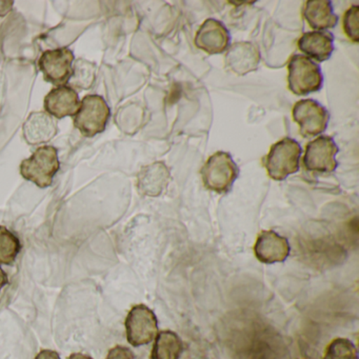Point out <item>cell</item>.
Instances as JSON below:
<instances>
[{"mask_svg":"<svg viewBox=\"0 0 359 359\" xmlns=\"http://www.w3.org/2000/svg\"><path fill=\"white\" fill-rule=\"evenodd\" d=\"M344 29L348 39L355 43L359 41V7L353 6L344 14Z\"/></svg>","mask_w":359,"mask_h":359,"instance_id":"22","label":"cell"},{"mask_svg":"<svg viewBox=\"0 0 359 359\" xmlns=\"http://www.w3.org/2000/svg\"><path fill=\"white\" fill-rule=\"evenodd\" d=\"M8 283H9V278H8L7 273L0 266V291H1V289L6 287Z\"/></svg>","mask_w":359,"mask_h":359,"instance_id":"26","label":"cell"},{"mask_svg":"<svg viewBox=\"0 0 359 359\" xmlns=\"http://www.w3.org/2000/svg\"><path fill=\"white\" fill-rule=\"evenodd\" d=\"M287 83L290 91L296 95H306L319 91L323 86L320 68L304 55H294L290 60Z\"/></svg>","mask_w":359,"mask_h":359,"instance_id":"5","label":"cell"},{"mask_svg":"<svg viewBox=\"0 0 359 359\" xmlns=\"http://www.w3.org/2000/svg\"><path fill=\"white\" fill-rule=\"evenodd\" d=\"M60 169L58 151L52 146L39 147L20 163L22 177L41 189L51 186Z\"/></svg>","mask_w":359,"mask_h":359,"instance_id":"1","label":"cell"},{"mask_svg":"<svg viewBox=\"0 0 359 359\" xmlns=\"http://www.w3.org/2000/svg\"><path fill=\"white\" fill-rule=\"evenodd\" d=\"M300 51L321 62L327 60L334 51V36L332 33L313 31L304 33L298 41Z\"/></svg>","mask_w":359,"mask_h":359,"instance_id":"16","label":"cell"},{"mask_svg":"<svg viewBox=\"0 0 359 359\" xmlns=\"http://www.w3.org/2000/svg\"><path fill=\"white\" fill-rule=\"evenodd\" d=\"M125 325L128 342L133 346L150 344L158 331L156 315L144 304H136L130 310Z\"/></svg>","mask_w":359,"mask_h":359,"instance_id":"6","label":"cell"},{"mask_svg":"<svg viewBox=\"0 0 359 359\" xmlns=\"http://www.w3.org/2000/svg\"><path fill=\"white\" fill-rule=\"evenodd\" d=\"M290 251L291 247L287 239L272 230L262 231L254 245L256 258L266 264L285 262Z\"/></svg>","mask_w":359,"mask_h":359,"instance_id":"10","label":"cell"},{"mask_svg":"<svg viewBox=\"0 0 359 359\" xmlns=\"http://www.w3.org/2000/svg\"><path fill=\"white\" fill-rule=\"evenodd\" d=\"M184 344L177 334L172 331H161L155 337L151 359H180Z\"/></svg>","mask_w":359,"mask_h":359,"instance_id":"18","label":"cell"},{"mask_svg":"<svg viewBox=\"0 0 359 359\" xmlns=\"http://www.w3.org/2000/svg\"><path fill=\"white\" fill-rule=\"evenodd\" d=\"M169 180L170 171L167 165L161 161L152 163L142 168L138 174V190L146 196H159L167 188Z\"/></svg>","mask_w":359,"mask_h":359,"instance_id":"15","label":"cell"},{"mask_svg":"<svg viewBox=\"0 0 359 359\" xmlns=\"http://www.w3.org/2000/svg\"><path fill=\"white\" fill-rule=\"evenodd\" d=\"M20 250V238L9 229L0 226V264H13Z\"/></svg>","mask_w":359,"mask_h":359,"instance_id":"19","label":"cell"},{"mask_svg":"<svg viewBox=\"0 0 359 359\" xmlns=\"http://www.w3.org/2000/svg\"><path fill=\"white\" fill-rule=\"evenodd\" d=\"M111 116L110 107L102 96L87 95L73 116L74 127L85 137H94L106 130Z\"/></svg>","mask_w":359,"mask_h":359,"instance_id":"3","label":"cell"},{"mask_svg":"<svg viewBox=\"0 0 359 359\" xmlns=\"http://www.w3.org/2000/svg\"><path fill=\"white\" fill-rule=\"evenodd\" d=\"M106 359H134V354L127 346H116L109 351Z\"/></svg>","mask_w":359,"mask_h":359,"instance_id":"23","label":"cell"},{"mask_svg":"<svg viewBox=\"0 0 359 359\" xmlns=\"http://www.w3.org/2000/svg\"><path fill=\"white\" fill-rule=\"evenodd\" d=\"M35 359H62L60 354L55 351L52 350H43L37 354Z\"/></svg>","mask_w":359,"mask_h":359,"instance_id":"25","label":"cell"},{"mask_svg":"<svg viewBox=\"0 0 359 359\" xmlns=\"http://www.w3.org/2000/svg\"><path fill=\"white\" fill-rule=\"evenodd\" d=\"M323 359H358V353L351 340L336 338L327 346Z\"/></svg>","mask_w":359,"mask_h":359,"instance_id":"20","label":"cell"},{"mask_svg":"<svg viewBox=\"0 0 359 359\" xmlns=\"http://www.w3.org/2000/svg\"><path fill=\"white\" fill-rule=\"evenodd\" d=\"M230 43L228 29L218 22L210 18L205 20L197 31L195 45L208 54H220L224 52Z\"/></svg>","mask_w":359,"mask_h":359,"instance_id":"12","label":"cell"},{"mask_svg":"<svg viewBox=\"0 0 359 359\" xmlns=\"http://www.w3.org/2000/svg\"><path fill=\"white\" fill-rule=\"evenodd\" d=\"M302 147L292 138L285 137L271 147L264 158V167L272 180H285L299 170Z\"/></svg>","mask_w":359,"mask_h":359,"instance_id":"2","label":"cell"},{"mask_svg":"<svg viewBox=\"0 0 359 359\" xmlns=\"http://www.w3.org/2000/svg\"><path fill=\"white\" fill-rule=\"evenodd\" d=\"M74 54L69 48L47 50L39 60V70L48 83L56 87L66 86L73 75Z\"/></svg>","mask_w":359,"mask_h":359,"instance_id":"7","label":"cell"},{"mask_svg":"<svg viewBox=\"0 0 359 359\" xmlns=\"http://www.w3.org/2000/svg\"><path fill=\"white\" fill-rule=\"evenodd\" d=\"M95 79L94 65L81 60L73 67V75L71 77V88L77 87L81 89H89Z\"/></svg>","mask_w":359,"mask_h":359,"instance_id":"21","label":"cell"},{"mask_svg":"<svg viewBox=\"0 0 359 359\" xmlns=\"http://www.w3.org/2000/svg\"><path fill=\"white\" fill-rule=\"evenodd\" d=\"M14 1L9 0H0V18H5L13 9Z\"/></svg>","mask_w":359,"mask_h":359,"instance_id":"24","label":"cell"},{"mask_svg":"<svg viewBox=\"0 0 359 359\" xmlns=\"http://www.w3.org/2000/svg\"><path fill=\"white\" fill-rule=\"evenodd\" d=\"M57 131V123L47 112L32 113L22 127L25 140L33 146L50 142Z\"/></svg>","mask_w":359,"mask_h":359,"instance_id":"14","label":"cell"},{"mask_svg":"<svg viewBox=\"0 0 359 359\" xmlns=\"http://www.w3.org/2000/svg\"><path fill=\"white\" fill-rule=\"evenodd\" d=\"M338 147L330 136H319L306 144L304 165L308 171L332 173L337 168Z\"/></svg>","mask_w":359,"mask_h":359,"instance_id":"9","label":"cell"},{"mask_svg":"<svg viewBox=\"0 0 359 359\" xmlns=\"http://www.w3.org/2000/svg\"><path fill=\"white\" fill-rule=\"evenodd\" d=\"M79 93L70 86L54 88L47 94L43 102L46 112L57 119L74 116L79 111Z\"/></svg>","mask_w":359,"mask_h":359,"instance_id":"11","label":"cell"},{"mask_svg":"<svg viewBox=\"0 0 359 359\" xmlns=\"http://www.w3.org/2000/svg\"><path fill=\"white\" fill-rule=\"evenodd\" d=\"M69 359H93L89 355L83 354V353H73L70 355Z\"/></svg>","mask_w":359,"mask_h":359,"instance_id":"27","label":"cell"},{"mask_svg":"<svg viewBox=\"0 0 359 359\" xmlns=\"http://www.w3.org/2000/svg\"><path fill=\"white\" fill-rule=\"evenodd\" d=\"M201 173L208 190L222 194L232 189L238 177L239 169L229 153L220 151L208 159Z\"/></svg>","mask_w":359,"mask_h":359,"instance_id":"4","label":"cell"},{"mask_svg":"<svg viewBox=\"0 0 359 359\" xmlns=\"http://www.w3.org/2000/svg\"><path fill=\"white\" fill-rule=\"evenodd\" d=\"M304 15L311 28L314 30L334 28L338 22L331 1L327 0H309L304 8Z\"/></svg>","mask_w":359,"mask_h":359,"instance_id":"17","label":"cell"},{"mask_svg":"<svg viewBox=\"0 0 359 359\" xmlns=\"http://www.w3.org/2000/svg\"><path fill=\"white\" fill-rule=\"evenodd\" d=\"M260 62L258 48L251 43H236L226 54V67L237 75H245L257 70Z\"/></svg>","mask_w":359,"mask_h":359,"instance_id":"13","label":"cell"},{"mask_svg":"<svg viewBox=\"0 0 359 359\" xmlns=\"http://www.w3.org/2000/svg\"><path fill=\"white\" fill-rule=\"evenodd\" d=\"M329 113L316 100H302L293 108V119L299 126L304 137H312L325 131L329 123Z\"/></svg>","mask_w":359,"mask_h":359,"instance_id":"8","label":"cell"}]
</instances>
